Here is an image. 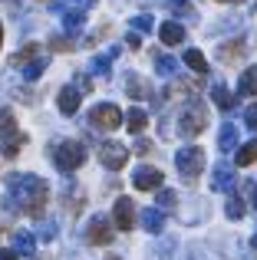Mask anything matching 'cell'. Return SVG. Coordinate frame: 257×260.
Returning <instances> with one entry per match:
<instances>
[{
    "instance_id": "obj_1",
    "label": "cell",
    "mask_w": 257,
    "mask_h": 260,
    "mask_svg": "<svg viewBox=\"0 0 257 260\" xmlns=\"http://www.w3.org/2000/svg\"><path fill=\"white\" fill-rule=\"evenodd\" d=\"M7 191H10V208H20L30 217H43L46 201H50V188L43 178L37 175H10L7 178Z\"/></svg>"
},
{
    "instance_id": "obj_2",
    "label": "cell",
    "mask_w": 257,
    "mask_h": 260,
    "mask_svg": "<svg viewBox=\"0 0 257 260\" xmlns=\"http://www.w3.org/2000/svg\"><path fill=\"white\" fill-rule=\"evenodd\" d=\"M175 168H178L181 178L191 184L195 178L205 172V152H201L198 145H185V148H178V152H175Z\"/></svg>"
},
{
    "instance_id": "obj_3",
    "label": "cell",
    "mask_w": 257,
    "mask_h": 260,
    "mask_svg": "<svg viewBox=\"0 0 257 260\" xmlns=\"http://www.w3.org/2000/svg\"><path fill=\"white\" fill-rule=\"evenodd\" d=\"M53 161H56L59 172H76L86 161V145H79V142H59L53 148Z\"/></svg>"
},
{
    "instance_id": "obj_4",
    "label": "cell",
    "mask_w": 257,
    "mask_h": 260,
    "mask_svg": "<svg viewBox=\"0 0 257 260\" xmlns=\"http://www.w3.org/2000/svg\"><path fill=\"white\" fill-rule=\"evenodd\" d=\"M205 125H208V112H205L201 102H191V106L181 112V119H178V132L185 135V139L201 135V132H205Z\"/></svg>"
},
{
    "instance_id": "obj_5",
    "label": "cell",
    "mask_w": 257,
    "mask_h": 260,
    "mask_svg": "<svg viewBox=\"0 0 257 260\" xmlns=\"http://www.w3.org/2000/svg\"><path fill=\"white\" fill-rule=\"evenodd\" d=\"M122 119H125V115L119 112V106H112V102H99V106L89 112V122H92L96 128H103V132L119 128V125H122Z\"/></svg>"
},
{
    "instance_id": "obj_6",
    "label": "cell",
    "mask_w": 257,
    "mask_h": 260,
    "mask_svg": "<svg viewBox=\"0 0 257 260\" xmlns=\"http://www.w3.org/2000/svg\"><path fill=\"white\" fill-rule=\"evenodd\" d=\"M99 161H103L109 172H119L128 161V148L119 145V142H103V145H99Z\"/></svg>"
},
{
    "instance_id": "obj_7",
    "label": "cell",
    "mask_w": 257,
    "mask_h": 260,
    "mask_svg": "<svg viewBox=\"0 0 257 260\" xmlns=\"http://www.w3.org/2000/svg\"><path fill=\"white\" fill-rule=\"evenodd\" d=\"M112 224H116L119 231H132L135 228V204L132 198H119L116 208H112Z\"/></svg>"
},
{
    "instance_id": "obj_8",
    "label": "cell",
    "mask_w": 257,
    "mask_h": 260,
    "mask_svg": "<svg viewBox=\"0 0 257 260\" xmlns=\"http://www.w3.org/2000/svg\"><path fill=\"white\" fill-rule=\"evenodd\" d=\"M162 175L158 168H152V165H142V168H135V175H132V184L139 191H158L162 188Z\"/></svg>"
},
{
    "instance_id": "obj_9",
    "label": "cell",
    "mask_w": 257,
    "mask_h": 260,
    "mask_svg": "<svg viewBox=\"0 0 257 260\" xmlns=\"http://www.w3.org/2000/svg\"><path fill=\"white\" fill-rule=\"evenodd\" d=\"M86 241L96 244V247H106V244H112V224L106 221V217H92L89 228H86Z\"/></svg>"
},
{
    "instance_id": "obj_10",
    "label": "cell",
    "mask_w": 257,
    "mask_h": 260,
    "mask_svg": "<svg viewBox=\"0 0 257 260\" xmlns=\"http://www.w3.org/2000/svg\"><path fill=\"white\" fill-rule=\"evenodd\" d=\"M79 99H83V92H79L76 86H66V89H59V95H56V106H59V112L63 115H73L79 109Z\"/></svg>"
},
{
    "instance_id": "obj_11",
    "label": "cell",
    "mask_w": 257,
    "mask_h": 260,
    "mask_svg": "<svg viewBox=\"0 0 257 260\" xmlns=\"http://www.w3.org/2000/svg\"><path fill=\"white\" fill-rule=\"evenodd\" d=\"M33 250H37V237H33L30 231H17V234H13V254L33 257Z\"/></svg>"
},
{
    "instance_id": "obj_12",
    "label": "cell",
    "mask_w": 257,
    "mask_h": 260,
    "mask_svg": "<svg viewBox=\"0 0 257 260\" xmlns=\"http://www.w3.org/2000/svg\"><path fill=\"white\" fill-rule=\"evenodd\" d=\"M158 37H162V43H165V46H178L181 40H185V26L175 23V20H168V23L158 26Z\"/></svg>"
},
{
    "instance_id": "obj_13",
    "label": "cell",
    "mask_w": 257,
    "mask_h": 260,
    "mask_svg": "<svg viewBox=\"0 0 257 260\" xmlns=\"http://www.w3.org/2000/svg\"><path fill=\"white\" fill-rule=\"evenodd\" d=\"M142 228H145L148 234H158V231L165 228V214H162L158 208H145L142 211Z\"/></svg>"
},
{
    "instance_id": "obj_14",
    "label": "cell",
    "mask_w": 257,
    "mask_h": 260,
    "mask_svg": "<svg viewBox=\"0 0 257 260\" xmlns=\"http://www.w3.org/2000/svg\"><path fill=\"white\" fill-rule=\"evenodd\" d=\"M231 184H234V172L224 165V161H221V165L214 168V175H211V188L214 191H228Z\"/></svg>"
},
{
    "instance_id": "obj_15",
    "label": "cell",
    "mask_w": 257,
    "mask_h": 260,
    "mask_svg": "<svg viewBox=\"0 0 257 260\" xmlns=\"http://www.w3.org/2000/svg\"><path fill=\"white\" fill-rule=\"evenodd\" d=\"M244 56V40H231V43L218 46V59L221 63H234V59Z\"/></svg>"
},
{
    "instance_id": "obj_16",
    "label": "cell",
    "mask_w": 257,
    "mask_h": 260,
    "mask_svg": "<svg viewBox=\"0 0 257 260\" xmlns=\"http://www.w3.org/2000/svg\"><path fill=\"white\" fill-rule=\"evenodd\" d=\"M218 148H221V152H234V148H238V128H234L231 122H224V125H221Z\"/></svg>"
},
{
    "instance_id": "obj_17",
    "label": "cell",
    "mask_w": 257,
    "mask_h": 260,
    "mask_svg": "<svg viewBox=\"0 0 257 260\" xmlns=\"http://www.w3.org/2000/svg\"><path fill=\"white\" fill-rule=\"evenodd\" d=\"M145 125H148V115H145V109H128V112H125V128H128L132 135H139Z\"/></svg>"
},
{
    "instance_id": "obj_18",
    "label": "cell",
    "mask_w": 257,
    "mask_h": 260,
    "mask_svg": "<svg viewBox=\"0 0 257 260\" xmlns=\"http://www.w3.org/2000/svg\"><path fill=\"white\" fill-rule=\"evenodd\" d=\"M17 119H13V112L10 109H4V112H0V139L4 142H10V139H17Z\"/></svg>"
},
{
    "instance_id": "obj_19",
    "label": "cell",
    "mask_w": 257,
    "mask_h": 260,
    "mask_svg": "<svg viewBox=\"0 0 257 260\" xmlns=\"http://www.w3.org/2000/svg\"><path fill=\"white\" fill-rule=\"evenodd\" d=\"M238 92H241V95H257V70H254V66L241 73V79H238Z\"/></svg>"
},
{
    "instance_id": "obj_20",
    "label": "cell",
    "mask_w": 257,
    "mask_h": 260,
    "mask_svg": "<svg viewBox=\"0 0 257 260\" xmlns=\"http://www.w3.org/2000/svg\"><path fill=\"white\" fill-rule=\"evenodd\" d=\"M211 99H214V106L224 109V112H228V109H234V102H238V99H234V92H228V86H221V83L211 89Z\"/></svg>"
},
{
    "instance_id": "obj_21",
    "label": "cell",
    "mask_w": 257,
    "mask_h": 260,
    "mask_svg": "<svg viewBox=\"0 0 257 260\" xmlns=\"http://www.w3.org/2000/svg\"><path fill=\"white\" fill-rule=\"evenodd\" d=\"M234 161H238V168H247L257 161V142H247V145L238 148V155H234Z\"/></svg>"
},
{
    "instance_id": "obj_22",
    "label": "cell",
    "mask_w": 257,
    "mask_h": 260,
    "mask_svg": "<svg viewBox=\"0 0 257 260\" xmlns=\"http://www.w3.org/2000/svg\"><path fill=\"white\" fill-rule=\"evenodd\" d=\"M185 66H191L198 76H205V73H208V59H205V53H198V50H185Z\"/></svg>"
},
{
    "instance_id": "obj_23",
    "label": "cell",
    "mask_w": 257,
    "mask_h": 260,
    "mask_svg": "<svg viewBox=\"0 0 257 260\" xmlns=\"http://www.w3.org/2000/svg\"><path fill=\"white\" fill-rule=\"evenodd\" d=\"M125 89H128L132 99H145V95H148V83H145V79H139V76H128L125 79Z\"/></svg>"
},
{
    "instance_id": "obj_24",
    "label": "cell",
    "mask_w": 257,
    "mask_h": 260,
    "mask_svg": "<svg viewBox=\"0 0 257 260\" xmlns=\"http://www.w3.org/2000/svg\"><path fill=\"white\" fill-rule=\"evenodd\" d=\"M83 23H86V13H83V10H66V13H63V26H66L70 33H76Z\"/></svg>"
},
{
    "instance_id": "obj_25",
    "label": "cell",
    "mask_w": 257,
    "mask_h": 260,
    "mask_svg": "<svg viewBox=\"0 0 257 260\" xmlns=\"http://www.w3.org/2000/svg\"><path fill=\"white\" fill-rule=\"evenodd\" d=\"M116 53H119V50H109V53H103V56H96L89 70L96 73V76H106V73H109V63H112V56H116Z\"/></svg>"
},
{
    "instance_id": "obj_26",
    "label": "cell",
    "mask_w": 257,
    "mask_h": 260,
    "mask_svg": "<svg viewBox=\"0 0 257 260\" xmlns=\"http://www.w3.org/2000/svg\"><path fill=\"white\" fill-rule=\"evenodd\" d=\"M244 201H241V198H228V204H224V214L231 217V221H241V217H244Z\"/></svg>"
},
{
    "instance_id": "obj_27",
    "label": "cell",
    "mask_w": 257,
    "mask_h": 260,
    "mask_svg": "<svg viewBox=\"0 0 257 260\" xmlns=\"http://www.w3.org/2000/svg\"><path fill=\"white\" fill-rule=\"evenodd\" d=\"M40 53V46L37 43H30V46H23V50L20 53H13V59H10V66H23V63H30L33 56H37Z\"/></svg>"
},
{
    "instance_id": "obj_28",
    "label": "cell",
    "mask_w": 257,
    "mask_h": 260,
    "mask_svg": "<svg viewBox=\"0 0 257 260\" xmlns=\"http://www.w3.org/2000/svg\"><path fill=\"white\" fill-rule=\"evenodd\" d=\"M165 7H168V10H175L178 17H191V13H195L188 0H165Z\"/></svg>"
},
{
    "instance_id": "obj_29",
    "label": "cell",
    "mask_w": 257,
    "mask_h": 260,
    "mask_svg": "<svg viewBox=\"0 0 257 260\" xmlns=\"http://www.w3.org/2000/svg\"><path fill=\"white\" fill-rule=\"evenodd\" d=\"M43 70H46V59H33L30 66H23V76L26 79H40V76H43Z\"/></svg>"
},
{
    "instance_id": "obj_30",
    "label": "cell",
    "mask_w": 257,
    "mask_h": 260,
    "mask_svg": "<svg viewBox=\"0 0 257 260\" xmlns=\"http://www.w3.org/2000/svg\"><path fill=\"white\" fill-rule=\"evenodd\" d=\"M26 142V135H17V139H10V142H4V155L7 158H17L20 155V145Z\"/></svg>"
},
{
    "instance_id": "obj_31",
    "label": "cell",
    "mask_w": 257,
    "mask_h": 260,
    "mask_svg": "<svg viewBox=\"0 0 257 260\" xmlns=\"http://www.w3.org/2000/svg\"><path fill=\"white\" fill-rule=\"evenodd\" d=\"M175 66H178V63H175L172 56H158V59H155V70H158L162 76H172V73H175Z\"/></svg>"
},
{
    "instance_id": "obj_32",
    "label": "cell",
    "mask_w": 257,
    "mask_h": 260,
    "mask_svg": "<svg viewBox=\"0 0 257 260\" xmlns=\"http://www.w3.org/2000/svg\"><path fill=\"white\" fill-rule=\"evenodd\" d=\"M152 17H148V13H139V17H132V30H139V33H148L152 30Z\"/></svg>"
},
{
    "instance_id": "obj_33",
    "label": "cell",
    "mask_w": 257,
    "mask_h": 260,
    "mask_svg": "<svg viewBox=\"0 0 257 260\" xmlns=\"http://www.w3.org/2000/svg\"><path fill=\"white\" fill-rule=\"evenodd\" d=\"M50 46H53L56 53H66V50H73V40H70V37H53Z\"/></svg>"
},
{
    "instance_id": "obj_34",
    "label": "cell",
    "mask_w": 257,
    "mask_h": 260,
    "mask_svg": "<svg viewBox=\"0 0 257 260\" xmlns=\"http://www.w3.org/2000/svg\"><path fill=\"white\" fill-rule=\"evenodd\" d=\"M172 204H175V191H162L158 188V211L162 208H172Z\"/></svg>"
},
{
    "instance_id": "obj_35",
    "label": "cell",
    "mask_w": 257,
    "mask_h": 260,
    "mask_svg": "<svg viewBox=\"0 0 257 260\" xmlns=\"http://www.w3.org/2000/svg\"><path fill=\"white\" fill-rule=\"evenodd\" d=\"M244 122H247V128H251V132H257V102L244 112Z\"/></svg>"
},
{
    "instance_id": "obj_36",
    "label": "cell",
    "mask_w": 257,
    "mask_h": 260,
    "mask_svg": "<svg viewBox=\"0 0 257 260\" xmlns=\"http://www.w3.org/2000/svg\"><path fill=\"white\" fill-rule=\"evenodd\" d=\"M125 43L132 46V50H139V46H142V37H139V33L132 30V33H128V37H125Z\"/></svg>"
},
{
    "instance_id": "obj_37",
    "label": "cell",
    "mask_w": 257,
    "mask_h": 260,
    "mask_svg": "<svg viewBox=\"0 0 257 260\" xmlns=\"http://www.w3.org/2000/svg\"><path fill=\"white\" fill-rule=\"evenodd\" d=\"M135 152H139V155H148V152H152V142H145V139L135 142Z\"/></svg>"
},
{
    "instance_id": "obj_38",
    "label": "cell",
    "mask_w": 257,
    "mask_h": 260,
    "mask_svg": "<svg viewBox=\"0 0 257 260\" xmlns=\"http://www.w3.org/2000/svg\"><path fill=\"white\" fill-rule=\"evenodd\" d=\"M0 260H20V257L13 254V250H0Z\"/></svg>"
},
{
    "instance_id": "obj_39",
    "label": "cell",
    "mask_w": 257,
    "mask_h": 260,
    "mask_svg": "<svg viewBox=\"0 0 257 260\" xmlns=\"http://www.w3.org/2000/svg\"><path fill=\"white\" fill-rule=\"evenodd\" d=\"M79 4H83V7H92V4H96V0H79Z\"/></svg>"
},
{
    "instance_id": "obj_40",
    "label": "cell",
    "mask_w": 257,
    "mask_h": 260,
    "mask_svg": "<svg viewBox=\"0 0 257 260\" xmlns=\"http://www.w3.org/2000/svg\"><path fill=\"white\" fill-rule=\"evenodd\" d=\"M254 208H257V184H254Z\"/></svg>"
},
{
    "instance_id": "obj_41",
    "label": "cell",
    "mask_w": 257,
    "mask_h": 260,
    "mask_svg": "<svg viewBox=\"0 0 257 260\" xmlns=\"http://www.w3.org/2000/svg\"><path fill=\"white\" fill-rule=\"evenodd\" d=\"M221 4H241V0H221Z\"/></svg>"
},
{
    "instance_id": "obj_42",
    "label": "cell",
    "mask_w": 257,
    "mask_h": 260,
    "mask_svg": "<svg viewBox=\"0 0 257 260\" xmlns=\"http://www.w3.org/2000/svg\"><path fill=\"white\" fill-rule=\"evenodd\" d=\"M0 43H4V26H0Z\"/></svg>"
},
{
    "instance_id": "obj_43",
    "label": "cell",
    "mask_w": 257,
    "mask_h": 260,
    "mask_svg": "<svg viewBox=\"0 0 257 260\" xmlns=\"http://www.w3.org/2000/svg\"><path fill=\"white\" fill-rule=\"evenodd\" d=\"M251 244H254V250H257V234H254V241H251Z\"/></svg>"
},
{
    "instance_id": "obj_44",
    "label": "cell",
    "mask_w": 257,
    "mask_h": 260,
    "mask_svg": "<svg viewBox=\"0 0 257 260\" xmlns=\"http://www.w3.org/2000/svg\"><path fill=\"white\" fill-rule=\"evenodd\" d=\"M109 260H119V257H109Z\"/></svg>"
}]
</instances>
